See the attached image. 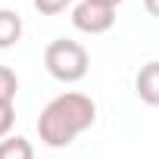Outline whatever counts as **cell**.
Masks as SVG:
<instances>
[{
	"label": "cell",
	"instance_id": "obj_4",
	"mask_svg": "<svg viewBox=\"0 0 159 159\" xmlns=\"http://www.w3.org/2000/svg\"><path fill=\"white\" fill-rule=\"evenodd\" d=\"M134 91L147 106H159V59L140 66V72L134 78Z\"/></svg>",
	"mask_w": 159,
	"mask_h": 159
},
{
	"label": "cell",
	"instance_id": "obj_2",
	"mask_svg": "<svg viewBox=\"0 0 159 159\" xmlns=\"http://www.w3.org/2000/svg\"><path fill=\"white\" fill-rule=\"evenodd\" d=\"M44 66H47V72L56 78V81L75 84V81H81V78L88 75L91 56H88V50L78 44V41L56 38V41H50L47 50H44Z\"/></svg>",
	"mask_w": 159,
	"mask_h": 159
},
{
	"label": "cell",
	"instance_id": "obj_5",
	"mask_svg": "<svg viewBox=\"0 0 159 159\" xmlns=\"http://www.w3.org/2000/svg\"><path fill=\"white\" fill-rule=\"evenodd\" d=\"M22 38V16L13 10H0V50L13 47Z\"/></svg>",
	"mask_w": 159,
	"mask_h": 159
},
{
	"label": "cell",
	"instance_id": "obj_1",
	"mask_svg": "<svg viewBox=\"0 0 159 159\" xmlns=\"http://www.w3.org/2000/svg\"><path fill=\"white\" fill-rule=\"evenodd\" d=\"M97 122V103L81 91H66L53 97L38 116V137L50 150L69 147L81 131Z\"/></svg>",
	"mask_w": 159,
	"mask_h": 159
},
{
	"label": "cell",
	"instance_id": "obj_8",
	"mask_svg": "<svg viewBox=\"0 0 159 159\" xmlns=\"http://www.w3.org/2000/svg\"><path fill=\"white\" fill-rule=\"evenodd\" d=\"M31 3L41 16H59L66 7H72V0H31Z\"/></svg>",
	"mask_w": 159,
	"mask_h": 159
},
{
	"label": "cell",
	"instance_id": "obj_10",
	"mask_svg": "<svg viewBox=\"0 0 159 159\" xmlns=\"http://www.w3.org/2000/svg\"><path fill=\"white\" fill-rule=\"evenodd\" d=\"M143 10H147L150 16H156V19H159V0H143Z\"/></svg>",
	"mask_w": 159,
	"mask_h": 159
},
{
	"label": "cell",
	"instance_id": "obj_3",
	"mask_svg": "<svg viewBox=\"0 0 159 159\" xmlns=\"http://www.w3.org/2000/svg\"><path fill=\"white\" fill-rule=\"evenodd\" d=\"M72 25L84 34H103L116 25V10L103 7V3H94V0H81L72 10Z\"/></svg>",
	"mask_w": 159,
	"mask_h": 159
},
{
	"label": "cell",
	"instance_id": "obj_7",
	"mask_svg": "<svg viewBox=\"0 0 159 159\" xmlns=\"http://www.w3.org/2000/svg\"><path fill=\"white\" fill-rule=\"evenodd\" d=\"M16 91H19V78L10 66H0V103H16Z\"/></svg>",
	"mask_w": 159,
	"mask_h": 159
},
{
	"label": "cell",
	"instance_id": "obj_11",
	"mask_svg": "<svg viewBox=\"0 0 159 159\" xmlns=\"http://www.w3.org/2000/svg\"><path fill=\"white\" fill-rule=\"evenodd\" d=\"M94 3H103V7H112V10H116L119 3H125V0H94Z\"/></svg>",
	"mask_w": 159,
	"mask_h": 159
},
{
	"label": "cell",
	"instance_id": "obj_9",
	"mask_svg": "<svg viewBox=\"0 0 159 159\" xmlns=\"http://www.w3.org/2000/svg\"><path fill=\"white\" fill-rule=\"evenodd\" d=\"M13 125H16V106L13 103H0V140L10 137Z\"/></svg>",
	"mask_w": 159,
	"mask_h": 159
},
{
	"label": "cell",
	"instance_id": "obj_6",
	"mask_svg": "<svg viewBox=\"0 0 159 159\" xmlns=\"http://www.w3.org/2000/svg\"><path fill=\"white\" fill-rule=\"evenodd\" d=\"M0 159H34V147L22 134H10L0 140Z\"/></svg>",
	"mask_w": 159,
	"mask_h": 159
}]
</instances>
